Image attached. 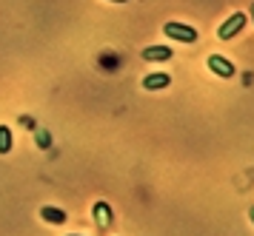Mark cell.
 <instances>
[{
  "mask_svg": "<svg viewBox=\"0 0 254 236\" xmlns=\"http://www.w3.org/2000/svg\"><path fill=\"white\" fill-rule=\"evenodd\" d=\"M143 60H146V63L172 60V48H169V46H146V48H143Z\"/></svg>",
  "mask_w": 254,
  "mask_h": 236,
  "instance_id": "obj_4",
  "label": "cell"
},
{
  "mask_svg": "<svg viewBox=\"0 0 254 236\" xmlns=\"http://www.w3.org/2000/svg\"><path fill=\"white\" fill-rule=\"evenodd\" d=\"M249 219H252V225H254V205L249 208Z\"/></svg>",
  "mask_w": 254,
  "mask_h": 236,
  "instance_id": "obj_9",
  "label": "cell"
},
{
  "mask_svg": "<svg viewBox=\"0 0 254 236\" xmlns=\"http://www.w3.org/2000/svg\"><path fill=\"white\" fill-rule=\"evenodd\" d=\"M40 219L49 225H66V211H60L55 205H43L40 208Z\"/></svg>",
  "mask_w": 254,
  "mask_h": 236,
  "instance_id": "obj_5",
  "label": "cell"
},
{
  "mask_svg": "<svg viewBox=\"0 0 254 236\" xmlns=\"http://www.w3.org/2000/svg\"><path fill=\"white\" fill-rule=\"evenodd\" d=\"M169 83H172V77H169V74H149V77H143V89H146V91L169 89Z\"/></svg>",
  "mask_w": 254,
  "mask_h": 236,
  "instance_id": "obj_7",
  "label": "cell"
},
{
  "mask_svg": "<svg viewBox=\"0 0 254 236\" xmlns=\"http://www.w3.org/2000/svg\"><path fill=\"white\" fill-rule=\"evenodd\" d=\"M208 68H211L217 77H226V80L234 77V63L226 60L223 54H211V57H208Z\"/></svg>",
  "mask_w": 254,
  "mask_h": 236,
  "instance_id": "obj_3",
  "label": "cell"
},
{
  "mask_svg": "<svg viewBox=\"0 0 254 236\" xmlns=\"http://www.w3.org/2000/svg\"><path fill=\"white\" fill-rule=\"evenodd\" d=\"M252 20H254V3H252Z\"/></svg>",
  "mask_w": 254,
  "mask_h": 236,
  "instance_id": "obj_11",
  "label": "cell"
},
{
  "mask_svg": "<svg viewBox=\"0 0 254 236\" xmlns=\"http://www.w3.org/2000/svg\"><path fill=\"white\" fill-rule=\"evenodd\" d=\"M109 3H128V0H109Z\"/></svg>",
  "mask_w": 254,
  "mask_h": 236,
  "instance_id": "obj_10",
  "label": "cell"
},
{
  "mask_svg": "<svg viewBox=\"0 0 254 236\" xmlns=\"http://www.w3.org/2000/svg\"><path fill=\"white\" fill-rule=\"evenodd\" d=\"M246 20H249V17H246L243 11H234L229 20L217 29V37H220V40H231V37H237V34L246 29Z\"/></svg>",
  "mask_w": 254,
  "mask_h": 236,
  "instance_id": "obj_2",
  "label": "cell"
},
{
  "mask_svg": "<svg viewBox=\"0 0 254 236\" xmlns=\"http://www.w3.org/2000/svg\"><path fill=\"white\" fill-rule=\"evenodd\" d=\"M12 151V131L9 125H0V154H9Z\"/></svg>",
  "mask_w": 254,
  "mask_h": 236,
  "instance_id": "obj_8",
  "label": "cell"
},
{
  "mask_svg": "<svg viewBox=\"0 0 254 236\" xmlns=\"http://www.w3.org/2000/svg\"><path fill=\"white\" fill-rule=\"evenodd\" d=\"M94 219H97V228H100V231L112 228V205L109 202H97L94 205Z\"/></svg>",
  "mask_w": 254,
  "mask_h": 236,
  "instance_id": "obj_6",
  "label": "cell"
},
{
  "mask_svg": "<svg viewBox=\"0 0 254 236\" xmlns=\"http://www.w3.org/2000/svg\"><path fill=\"white\" fill-rule=\"evenodd\" d=\"M163 34H166L169 40H177V43H186V46L197 43V29L186 26V23H177V20L166 23V26H163Z\"/></svg>",
  "mask_w": 254,
  "mask_h": 236,
  "instance_id": "obj_1",
  "label": "cell"
}]
</instances>
